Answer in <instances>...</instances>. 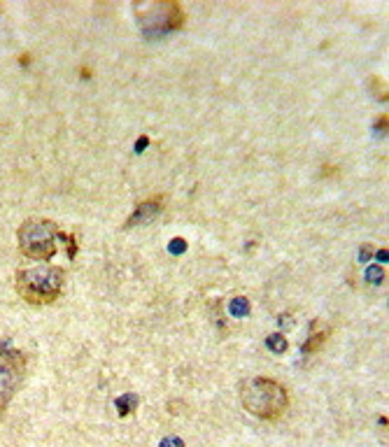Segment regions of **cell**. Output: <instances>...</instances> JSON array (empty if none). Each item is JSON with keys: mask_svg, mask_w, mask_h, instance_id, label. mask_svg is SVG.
Segmentation results:
<instances>
[{"mask_svg": "<svg viewBox=\"0 0 389 447\" xmlns=\"http://www.w3.org/2000/svg\"><path fill=\"white\" fill-rule=\"evenodd\" d=\"M240 401L250 415L259 419H280L289 408V394L280 382L270 377H252L240 389Z\"/></svg>", "mask_w": 389, "mask_h": 447, "instance_id": "6da1fadb", "label": "cell"}, {"mask_svg": "<svg viewBox=\"0 0 389 447\" xmlns=\"http://www.w3.org/2000/svg\"><path fill=\"white\" fill-rule=\"evenodd\" d=\"M66 282V271L59 266H35L17 273V293L30 305H49L61 296Z\"/></svg>", "mask_w": 389, "mask_h": 447, "instance_id": "7a4b0ae2", "label": "cell"}, {"mask_svg": "<svg viewBox=\"0 0 389 447\" xmlns=\"http://www.w3.org/2000/svg\"><path fill=\"white\" fill-rule=\"evenodd\" d=\"M63 238L57 222L52 219H26L21 224L17 240H19V249L23 256L35 261H49L59 249V240Z\"/></svg>", "mask_w": 389, "mask_h": 447, "instance_id": "3957f363", "label": "cell"}, {"mask_svg": "<svg viewBox=\"0 0 389 447\" xmlns=\"http://www.w3.org/2000/svg\"><path fill=\"white\" fill-rule=\"evenodd\" d=\"M135 17H138V26L147 38H161L166 33L180 30L184 26V19H187L182 5L172 3V0L140 5V8L135 10Z\"/></svg>", "mask_w": 389, "mask_h": 447, "instance_id": "277c9868", "label": "cell"}, {"mask_svg": "<svg viewBox=\"0 0 389 447\" xmlns=\"http://www.w3.org/2000/svg\"><path fill=\"white\" fill-rule=\"evenodd\" d=\"M23 371H26L23 354L8 345H0V417L8 410L12 396L19 389Z\"/></svg>", "mask_w": 389, "mask_h": 447, "instance_id": "5b68a950", "label": "cell"}, {"mask_svg": "<svg viewBox=\"0 0 389 447\" xmlns=\"http://www.w3.org/2000/svg\"><path fill=\"white\" fill-rule=\"evenodd\" d=\"M163 210V196H152V198L143 200L138 207H135V214L128 217L126 226H138L140 222H150L154 214H159Z\"/></svg>", "mask_w": 389, "mask_h": 447, "instance_id": "8992f818", "label": "cell"}, {"mask_svg": "<svg viewBox=\"0 0 389 447\" xmlns=\"http://www.w3.org/2000/svg\"><path fill=\"white\" fill-rule=\"evenodd\" d=\"M329 326H324L322 322H312V329H310V335H308V342L303 345V352L310 354V352H317L319 347L324 345V340L329 338Z\"/></svg>", "mask_w": 389, "mask_h": 447, "instance_id": "52a82bcc", "label": "cell"}, {"mask_svg": "<svg viewBox=\"0 0 389 447\" xmlns=\"http://www.w3.org/2000/svg\"><path fill=\"white\" fill-rule=\"evenodd\" d=\"M117 406H119V413H121V415H126L128 408L135 406V399H131V396H123V399L117 401Z\"/></svg>", "mask_w": 389, "mask_h": 447, "instance_id": "ba28073f", "label": "cell"}, {"mask_svg": "<svg viewBox=\"0 0 389 447\" xmlns=\"http://www.w3.org/2000/svg\"><path fill=\"white\" fill-rule=\"evenodd\" d=\"M270 347H275V350H285L287 342L282 340V338H280V340H270Z\"/></svg>", "mask_w": 389, "mask_h": 447, "instance_id": "9c48e42d", "label": "cell"}, {"mask_svg": "<svg viewBox=\"0 0 389 447\" xmlns=\"http://www.w3.org/2000/svg\"><path fill=\"white\" fill-rule=\"evenodd\" d=\"M378 128H380V131H382V133H385V131H387V114H382V117L378 119Z\"/></svg>", "mask_w": 389, "mask_h": 447, "instance_id": "30bf717a", "label": "cell"}]
</instances>
